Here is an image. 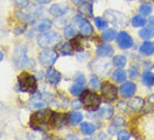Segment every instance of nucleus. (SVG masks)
Returning <instances> with one entry per match:
<instances>
[{"mask_svg": "<svg viewBox=\"0 0 154 140\" xmlns=\"http://www.w3.org/2000/svg\"><path fill=\"white\" fill-rule=\"evenodd\" d=\"M28 13H30L31 16L34 17H38L42 13V8L37 6V4H34V6H30L29 9H28Z\"/></svg>", "mask_w": 154, "mask_h": 140, "instance_id": "nucleus-30", "label": "nucleus"}, {"mask_svg": "<svg viewBox=\"0 0 154 140\" xmlns=\"http://www.w3.org/2000/svg\"><path fill=\"white\" fill-rule=\"evenodd\" d=\"M18 83H19L20 90L23 92H30L34 94L37 90V80L32 75L27 73V72H23L19 77H18Z\"/></svg>", "mask_w": 154, "mask_h": 140, "instance_id": "nucleus-2", "label": "nucleus"}, {"mask_svg": "<svg viewBox=\"0 0 154 140\" xmlns=\"http://www.w3.org/2000/svg\"><path fill=\"white\" fill-rule=\"evenodd\" d=\"M60 52L65 56H70L73 53V46H70L69 42H66L60 46Z\"/></svg>", "mask_w": 154, "mask_h": 140, "instance_id": "nucleus-31", "label": "nucleus"}, {"mask_svg": "<svg viewBox=\"0 0 154 140\" xmlns=\"http://www.w3.org/2000/svg\"><path fill=\"white\" fill-rule=\"evenodd\" d=\"M79 12L86 17H91L93 15V4L91 2H85L79 7Z\"/></svg>", "mask_w": 154, "mask_h": 140, "instance_id": "nucleus-18", "label": "nucleus"}, {"mask_svg": "<svg viewBox=\"0 0 154 140\" xmlns=\"http://www.w3.org/2000/svg\"><path fill=\"white\" fill-rule=\"evenodd\" d=\"M38 4H48L50 2V0H36Z\"/></svg>", "mask_w": 154, "mask_h": 140, "instance_id": "nucleus-44", "label": "nucleus"}, {"mask_svg": "<svg viewBox=\"0 0 154 140\" xmlns=\"http://www.w3.org/2000/svg\"><path fill=\"white\" fill-rule=\"evenodd\" d=\"M67 11V6L65 4H55L49 8V13L54 17L63 16Z\"/></svg>", "mask_w": 154, "mask_h": 140, "instance_id": "nucleus-14", "label": "nucleus"}, {"mask_svg": "<svg viewBox=\"0 0 154 140\" xmlns=\"http://www.w3.org/2000/svg\"><path fill=\"white\" fill-rule=\"evenodd\" d=\"M140 11H141V13L144 16H149L152 12V7H151L150 4H143V6H141V8H140Z\"/></svg>", "mask_w": 154, "mask_h": 140, "instance_id": "nucleus-36", "label": "nucleus"}, {"mask_svg": "<svg viewBox=\"0 0 154 140\" xmlns=\"http://www.w3.org/2000/svg\"><path fill=\"white\" fill-rule=\"evenodd\" d=\"M117 43L121 49H128L133 46V39L127 32L122 31L117 34Z\"/></svg>", "mask_w": 154, "mask_h": 140, "instance_id": "nucleus-10", "label": "nucleus"}, {"mask_svg": "<svg viewBox=\"0 0 154 140\" xmlns=\"http://www.w3.org/2000/svg\"><path fill=\"white\" fill-rule=\"evenodd\" d=\"M54 114L51 110L49 109H44L39 110L36 114H34L30 118V125L31 127L36 128V126H38L37 129H42L44 126L51 125L53 122V118H54Z\"/></svg>", "mask_w": 154, "mask_h": 140, "instance_id": "nucleus-1", "label": "nucleus"}, {"mask_svg": "<svg viewBox=\"0 0 154 140\" xmlns=\"http://www.w3.org/2000/svg\"><path fill=\"white\" fill-rule=\"evenodd\" d=\"M60 41H62L60 34H57V32H53V31H45L42 34H39L38 38H37L38 45L42 48L54 47Z\"/></svg>", "mask_w": 154, "mask_h": 140, "instance_id": "nucleus-3", "label": "nucleus"}, {"mask_svg": "<svg viewBox=\"0 0 154 140\" xmlns=\"http://www.w3.org/2000/svg\"><path fill=\"white\" fill-rule=\"evenodd\" d=\"M82 103L88 110H96L100 106V97L91 90H85L82 96Z\"/></svg>", "mask_w": 154, "mask_h": 140, "instance_id": "nucleus-4", "label": "nucleus"}, {"mask_svg": "<svg viewBox=\"0 0 154 140\" xmlns=\"http://www.w3.org/2000/svg\"><path fill=\"white\" fill-rule=\"evenodd\" d=\"M102 96L108 101H114L117 98V88L106 81L102 85Z\"/></svg>", "mask_w": 154, "mask_h": 140, "instance_id": "nucleus-8", "label": "nucleus"}, {"mask_svg": "<svg viewBox=\"0 0 154 140\" xmlns=\"http://www.w3.org/2000/svg\"><path fill=\"white\" fill-rule=\"evenodd\" d=\"M92 68L100 75H106L109 69H111V61L107 59H100V60H95L94 64H92Z\"/></svg>", "mask_w": 154, "mask_h": 140, "instance_id": "nucleus-9", "label": "nucleus"}, {"mask_svg": "<svg viewBox=\"0 0 154 140\" xmlns=\"http://www.w3.org/2000/svg\"><path fill=\"white\" fill-rule=\"evenodd\" d=\"M72 45H74L73 48H75L77 51H81V50L84 49V45L81 42V38H79V37H76V38L74 39L73 42H72Z\"/></svg>", "mask_w": 154, "mask_h": 140, "instance_id": "nucleus-34", "label": "nucleus"}, {"mask_svg": "<svg viewBox=\"0 0 154 140\" xmlns=\"http://www.w3.org/2000/svg\"><path fill=\"white\" fill-rule=\"evenodd\" d=\"M83 119V115L79 112H72L68 115V121H69L70 125H77L79 124Z\"/></svg>", "mask_w": 154, "mask_h": 140, "instance_id": "nucleus-25", "label": "nucleus"}, {"mask_svg": "<svg viewBox=\"0 0 154 140\" xmlns=\"http://www.w3.org/2000/svg\"><path fill=\"white\" fill-rule=\"evenodd\" d=\"M81 1H82V0H73V2H74L75 4H78L79 2H81Z\"/></svg>", "mask_w": 154, "mask_h": 140, "instance_id": "nucleus-46", "label": "nucleus"}, {"mask_svg": "<svg viewBox=\"0 0 154 140\" xmlns=\"http://www.w3.org/2000/svg\"><path fill=\"white\" fill-rule=\"evenodd\" d=\"M144 103H145V102H144L143 98H141V97H135V98L130 100L128 106L131 107L133 110H140L144 107Z\"/></svg>", "mask_w": 154, "mask_h": 140, "instance_id": "nucleus-16", "label": "nucleus"}, {"mask_svg": "<svg viewBox=\"0 0 154 140\" xmlns=\"http://www.w3.org/2000/svg\"><path fill=\"white\" fill-rule=\"evenodd\" d=\"M105 18H107L108 21L115 26L119 27H124L126 26L127 23V18L126 16L121 13L119 11H115V10H107L105 12Z\"/></svg>", "mask_w": 154, "mask_h": 140, "instance_id": "nucleus-6", "label": "nucleus"}, {"mask_svg": "<svg viewBox=\"0 0 154 140\" xmlns=\"http://www.w3.org/2000/svg\"><path fill=\"white\" fill-rule=\"evenodd\" d=\"M46 78L48 80V82L51 85H57L60 81V73L54 68H49L46 72Z\"/></svg>", "mask_w": 154, "mask_h": 140, "instance_id": "nucleus-13", "label": "nucleus"}, {"mask_svg": "<svg viewBox=\"0 0 154 140\" xmlns=\"http://www.w3.org/2000/svg\"><path fill=\"white\" fill-rule=\"evenodd\" d=\"M140 51L144 53V55H152L154 52V43H152L150 41H145L141 46Z\"/></svg>", "mask_w": 154, "mask_h": 140, "instance_id": "nucleus-21", "label": "nucleus"}, {"mask_svg": "<svg viewBox=\"0 0 154 140\" xmlns=\"http://www.w3.org/2000/svg\"><path fill=\"white\" fill-rule=\"evenodd\" d=\"M57 58H58L57 52L54 51V50H49V49L42 50V52H39V55H38L39 62H40L42 66H46V67L54 64L55 61L57 60Z\"/></svg>", "mask_w": 154, "mask_h": 140, "instance_id": "nucleus-7", "label": "nucleus"}, {"mask_svg": "<svg viewBox=\"0 0 154 140\" xmlns=\"http://www.w3.org/2000/svg\"><path fill=\"white\" fill-rule=\"evenodd\" d=\"M117 138L121 140H127L131 138V135L127 133V131H125V130H121V131L117 133Z\"/></svg>", "mask_w": 154, "mask_h": 140, "instance_id": "nucleus-38", "label": "nucleus"}, {"mask_svg": "<svg viewBox=\"0 0 154 140\" xmlns=\"http://www.w3.org/2000/svg\"><path fill=\"white\" fill-rule=\"evenodd\" d=\"M72 106L74 107V109H79V108H81V103L76 100V101H74L73 103H72Z\"/></svg>", "mask_w": 154, "mask_h": 140, "instance_id": "nucleus-43", "label": "nucleus"}, {"mask_svg": "<svg viewBox=\"0 0 154 140\" xmlns=\"http://www.w3.org/2000/svg\"><path fill=\"white\" fill-rule=\"evenodd\" d=\"M114 52V49L112 48V46L109 45H100L96 49V53L98 56H109Z\"/></svg>", "mask_w": 154, "mask_h": 140, "instance_id": "nucleus-17", "label": "nucleus"}, {"mask_svg": "<svg viewBox=\"0 0 154 140\" xmlns=\"http://www.w3.org/2000/svg\"><path fill=\"white\" fill-rule=\"evenodd\" d=\"M75 81H78V82L85 83V78H84V76H82V75H78V76L76 77Z\"/></svg>", "mask_w": 154, "mask_h": 140, "instance_id": "nucleus-42", "label": "nucleus"}, {"mask_svg": "<svg viewBox=\"0 0 154 140\" xmlns=\"http://www.w3.org/2000/svg\"><path fill=\"white\" fill-rule=\"evenodd\" d=\"M128 76L131 77V78H136V77L139 76V69L136 68V67H131L130 70H128Z\"/></svg>", "mask_w": 154, "mask_h": 140, "instance_id": "nucleus-39", "label": "nucleus"}, {"mask_svg": "<svg viewBox=\"0 0 154 140\" xmlns=\"http://www.w3.org/2000/svg\"><path fill=\"white\" fill-rule=\"evenodd\" d=\"M69 91L70 94L74 96H79L84 91V83L82 82H78V81H75L73 86L69 88Z\"/></svg>", "mask_w": 154, "mask_h": 140, "instance_id": "nucleus-19", "label": "nucleus"}, {"mask_svg": "<svg viewBox=\"0 0 154 140\" xmlns=\"http://www.w3.org/2000/svg\"><path fill=\"white\" fill-rule=\"evenodd\" d=\"M102 37H103V39L106 40V41H112V40H114V39L117 37V34H116V31L114 30V29H106V30L103 32Z\"/></svg>", "mask_w": 154, "mask_h": 140, "instance_id": "nucleus-27", "label": "nucleus"}, {"mask_svg": "<svg viewBox=\"0 0 154 140\" xmlns=\"http://www.w3.org/2000/svg\"><path fill=\"white\" fill-rule=\"evenodd\" d=\"M26 47L23 45L19 46L15 51V62L18 68H27V67H32V61H30L26 56Z\"/></svg>", "mask_w": 154, "mask_h": 140, "instance_id": "nucleus-5", "label": "nucleus"}, {"mask_svg": "<svg viewBox=\"0 0 154 140\" xmlns=\"http://www.w3.org/2000/svg\"><path fill=\"white\" fill-rule=\"evenodd\" d=\"M150 23H151V25H152V26L154 27V17H152V18H151V19H150Z\"/></svg>", "mask_w": 154, "mask_h": 140, "instance_id": "nucleus-45", "label": "nucleus"}, {"mask_svg": "<svg viewBox=\"0 0 154 140\" xmlns=\"http://www.w3.org/2000/svg\"><path fill=\"white\" fill-rule=\"evenodd\" d=\"M65 122V116L62 114H54V118H53V122H51V126H55V127H60V126L64 125Z\"/></svg>", "mask_w": 154, "mask_h": 140, "instance_id": "nucleus-26", "label": "nucleus"}, {"mask_svg": "<svg viewBox=\"0 0 154 140\" xmlns=\"http://www.w3.org/2000/svg\"><path fill=\"white\" fill-rule=\"evenodd\" d=\"M121 95L122 97L124 98H130L132 96L135 94V91H136V86H135V83L133 82H125L123 83V86L121 87Z\"/></svg>", "mask_w": 154, "mask_h": 140, "instance_id": "nucleus-12", "label": "nucleus"}, {"mask_svg": "<svg viewBox=\"0 0 154 140\" xmlns=\"http://www.w3.org/2000/svg\"><path fill=\"white\" fill-rule=\"evenodd\" d=\"M16 6H18L19 8H25L29 4V0H14Z\"/></svg>", "mask_w": 154, "mask_h": 140, "instance_id": "nucleus-40", "label": "nucleus"}, {"mask_svg": "<svg viewBox=\"0 0 154 140\" xmlns=\"http://www.w3.org/2000/svg\"><path fill=\"white\" fill-rule=\"evenodd\" d=\"M94 21H95V25H96V27L98 28V29H105L106 27H107V22L105 21V19H103V18H100V17H96L95 19H94Z\"/></svg>", "mask_w": 154, "mask_h": 140, "instance_id": "nucleus-33", "label": "nucleus"}, {"mask_svg": "<svg viewBox=\"0 0 154 140\" xmlns=\"http://www.w3.org/2000/svg\"><path fill=\"white\" fill-rule=\"evenodd\" d=\"M114 125L115 126H123V125H125V120L121 117H116L115 119H114Z\"/></svg>", "mask_w": 154, "mask_h": 140, "instance_id": "nucleus-41", "label": "nucleus"}, {"mask_svg": "<svg viewBox=\"0 0 154 140\" xmlns=\"http://www.w3.org/2000/svg\"><path fill=\"white\" fill-rule=\"evenodd\" d=\"M89 85H91V87H93V89H98V88H100V80H98V78H96V77H92V78H91Z\"/></svg>", "mask_w": 154, "mask_h": 140, "instance_id": "nucleus-37", "label": "nucleus"}, {"mask_svg": "<svg viewBox=\"0 0 154 140\" xmlns=\"http://www.w3.org/2000/svg\"><path fill=\"white\" fill-rule=\"evenodd\" d=\"M113 64H115L117 68H123V67H125V64H126V58L124 57V56H116V57H114V59H113Z\"/></svg>", "mask_w": 154, "mask_h": 140, "instance_id": "nucleus-29", "label": "nucleus"}, {"mask_svg": "<svg viewBox=\"0 0 154 140\" xmlns=\"http://www.w3.org/2000/svg\"><path fill=\"white\" fill-rule=\"evenodd\" d=\"M113 112H114V110H113V107L108 106V105H104V106H102L98 110V116L100 118H103V119H111L113 116Z\"/></svg>", "mask_w": 154, "mask_h": 140, "instance_id": "nucleus-15", "label": "nucleus"}, {"mask_svg": "<svg viewBox=\"0 0 154 140\" xmlns=\"http://www.w3.org/2000/svg\"><path fill=\"white\" fill-rule=\"evenodd\" d=\"M75 21L77 22V25L79 27V30H81V32L84 34V36H91V34H93L92 25H91L86 19L82 18L81 16H76Z\"/></svg>", "mask_w": 154, "mask_h": 140, "instance_id": "nucleus-11", "label": "nucleus"}, {"mask_svg": "<svg viewBox=\"0 0 154 140\" xmlns=\"http://www.w3.org/2000/svg\"><path fill=\"white\" fill-rule=\"evenodd\" d=\"M142 81L146 86H153L154 85V75L150 71H145L142 76Z\"/></svg>", "mask_w": 154, "mask_h": 140, "instance_id": "nucleus-23", "label": "nucleus"}, {"mask_svg": "<svg viewBox=\"0 0 154 140\" xmlns=\"http://www.w3.org/2000/svg\"><path fill=\"white\" fill-rule=\"evenodd\" d=\"M140 37L142 39H150L152 37H154V30L152 28H143L142 30L140 31Z\"/></svg>", "mask_w": 154, "mask_h": 140, "instance_id": "nucleus-28", "label": "nucleus"}, {"mask_svg": "<svg viewBox=\"0 0 154 140\" xmlns=\"http://www.w3.org/2000/svg\"><path fill=\"white\" fill-rule=\"evenodd\" d=\"M113 79L116 82H123L126 79V72L122 70V69H117L114 73H113Z\"/></svg>", "mask_w": 154, "mask_h": 140, "instance_id": "nucleus-24", "label": "nucleus"}, {"mask_svg": "<svg viewBox=\"0 0 154 140\" xmlns=\"http://www.w3.org/2000/svg\"><path fill=\"white\" fill-rule=\"evenodd\" d=\"M76 34V30H75V28L74 26H67L65 28V37L66 38H70V37H74Z\"/></svg>", "mask_w": 154, "mask_h": 140, "instance_id": "nucleus-35", "label": "nucleus"}, {"mask_svg": "<svg viewBox=\"0 0 154 140\" xmlns=\"http://www.w3.org/2000/svg\"><path fill=\"white\" fill-rule=\"evenodd\" d=\"M50 28H51V21H49L48 19H44L37 23L36 30L40 31V32H45V31H47Z\"/></svg>", "mask_w": 154, "mask_h": 140, "instance_id": "nucleus-20", "label": "nucleus"}, {"mask_svg": "<svg viewBox=\"0 0 154 140\" xmlns=\"http://www.w3.org/2000/svg\"><path fill=\"white\" fill-rule=\"evenodd\" d=\"M81 130L84 135L89 136V135H92V133L95 131V126L92 125V124H89V122H83L81 125Z\"/></svg>", "mask_w": 154, "mask_h": 140, "instance_id": "nucleus-22", "label": "nucleus"}, {"mask_svg": "<svg viewBox=\"0 0 154 140\" xmlns=\"http://www.w3.org/2000/svg\"><path fill=\"white\" fill-rule=\"evenodd\" d=\"M145 22H146V20L144 19L142 16H135L132 19V25L134 27H142L145 25Z\"/></svg>", "mask_w": 154, "mask_h": 140, "instance_id": "nucleus-32", "label": "nucleus"}]
</instances>
